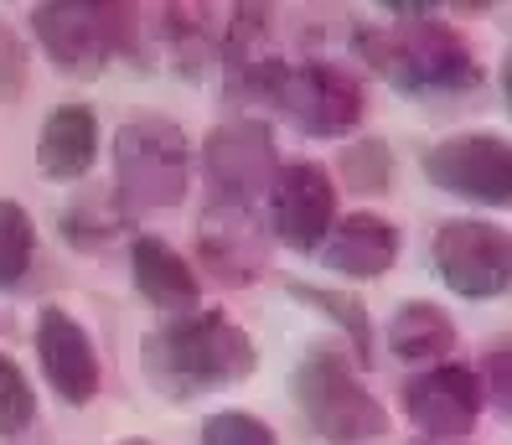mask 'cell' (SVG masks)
<instances>
[{
  "label": "cell",
  "instance_id": "cell-1",
  "mask_svg": "<svg viewBox=\"0 0 512 445\" xmlns=\"http://www.w3.org/2000/svg\"><path fill=\"white\" fill-rule=\"evenodd\" d=\"M145 378L166 399H192L254 373V342L218 311H187L145 337Z\"/></svg>",
  "mask_w": 512,
  "mask_h": 445
},
{
  "label": "cell",
  "instance_id": "cell-2",
  "mask_svg": "<svg viewBox=\"0 0 512 445\" xmlns=\"http://www.w3.org/2000/svg\"><path fill=\"white\" fill-rule=\"evenodd\" d=\"M409 21L394 26H368L357 32V52L368 57V68L383 73L404 94H450V88H471L476 63L466 42L450 32L445 21H430L425 11H404Z\"/></svg>",
  "mask_w": 512,
  "mask_h": 445
},
{
  "label": "cell",
  "instance_id": "cell-3",
  "mask_svg": "<svg viewBox=\"0 0 512 445\" xmlns=\"http://www.w3.org/2000/svg\"><path fill=\"white\" fill-rule=\"evenodd\" d=\"M295 404L311 420V430L326 435L331 445H368L388 430L383 404L357 383L352 363L331 347L311 352V358L295 368Z\"/></svg>",
  "mask_w": 512,
  "mask_h": 445
},
{
  "label": "cell",
  "instance_id": "cell-4",
  "mask_svg": "<svg viewBox=\"0 0 512 445\" xmlns=\"http://www.w3.org/2000/svg\"><path fill=\"white\" fill-rule=\"evenodd\" d=\"M192 151L187 135L161 114H140V120L119 125L114 135V192L130 207H171L187 197Z\"/></svg>",
  "mask_w": 512,
  "mask_h": 445
},
{
  "label": "cell",
  "instance_id": "cell-5",
  "mask_svg": "<svg viewBox=\"0 0 512 445\" xmlns=\"http://www.w3.org/2000/svg\"><path fill=\"white\" fill-rule=\"evenodd\" d=\"M37 42L63 73H99L109 57L130 37V11L125 6H88V0H63V6H37L32 11Z\"/></svg>",
  "mask_w": 512,
  "mask_h": 445
},
{
  "label": "cell",
  "instance_id": "cell-6",
  "mask_svg": "<svg viewBox=\"0 0 512 445\" xmlns=\"http://www.w3.org/2000/svg\"><path fill=\"white\" fill-rule=\"evenodd\" d=\"M430 259H435V275L456 295H471V301H487V295H502L512 285V239L497 223H481V218L440 223L430 239Z\"/></svg>",
  "mask_w": 512,
  "mask_h": 445
},
{
  "label": "cell",
  "instance_id": "cell-7",
  "mask_svg": "<svg viewBox=\"0 0 512 445\" xmlns=\"http://www.w3.org/2000/svg\"><path fill=\"white\" fill-rule=\"evenodd\" d=\"M280 114L311 135H347L357 120H363V88H357L352 73L331 68V63H295L280 73L275 94H269Z\"/></svg>",
  "mask_w": 512,
  "mask_h": 445
},
{
  "label": "cell",
  "instance_id": "cell-8",
  "mask_svg": "<svg viewBox=\"0 0 512 445\" xmlns=\"http://www.w3.org/2000/svg\"><path fill=\"white\" fill-rule=\"evenodd\" d=\"M425 176L435 187L507 207L512 202V140L502 135H450L425 151Z\"/></svg>",
  "mask_w": 512,
  "mask_h": 445
},
{
  "label": "cell",
  "instance_id": "cell-9",
  "mask_svg": "<svg viewBox=\"0 0 512 445\" xmlns=\"http://www.w3.org/2000/svg\"><path fill=\"white\" fill-rule=\"evenodd\" d=\"M202 171H207V182H213V202L254 207V197L264 187H275L280 156H275V140H269L264 125L238 120V125H223V130L207 135Z\"/></svg>",
  "mask_w": 512,
  "mask_h": 445
},
{
  "label": "cell",
  "instance_id": "cell-10",
  "mask_svg": "<svg viewBox=\"0 0 512 445\" xmlns=\"http://www.w3.org/2000/svg\"><path fill=\"white\" fill-rule=\"evenodd\" d=\"M331 213H337V192H331L321 166H311V161L280 166L275 187H269V223H275V233L290 249H300V254L321 249L331 233Z\"/></svg>",
  "mask_w": 512,
  "mask_h": 445
},
{
  "label": "cell",
  "instance_id": "cell-11",
  "mask_svg": "<svg viewBox=\"0 0 512 445\" xmlns=\"http://www.w3.org/2000/svg\"><path fill=\"white\" fill-rule=\"evenodd\" d=\"M481 404H487V383L461 363H440L430 373H419L414 383H404V409L409 420L435 435V440H456L476 425Z\"/></svg>",
  "mask_w": 512,
  "mask_h": 445
},
{
  "label": "cell",
  "instance_id": "cell-12",
  "mask_svg": "<svg viewBox=\"0 0 512 445\" xmlns=\"http://www.w3.org/2000/svg\"><path fill=\"white\" fill-rule=\"evenodd\" d=\"M37 358H42V373L57 394H63L68 404H88L99 389V358H94V342H88V332L68 316L47 306L37 316Z\"/></svg>",
  "mask_w": 512,
  "mask_h": 445
},
{
  "label": "cell",
  "instance_id": "cell-13",
  "mask_svg": "<svg viewBox=\"0 0 512 445\" xmlns=\"http://www.w3.org/2000/svg\"><path fill=\"white\" fill-rule=\"evenodd\" d=\"M197 254L202 264H213L218 280H254L259 264H264V239L254 228V207H238V202H207V213L197 223Z\"/></svg>",
  "mask_w": 512,
  "mask_h": 445
},
{
  "label": "cell",
  "instance_id": "cell-14",
  "mask_svg": "<svg viewBox=\"0 0 512 445\" xmlns=\"http://www.w3.org/2000/svg\"><path fill=\"white\" fill-rule=\"evenodd\" d=\"M394 254H399V228L378 213H352L342 223H331L326 244H321V259L337 275H352V280L383 275L394 264Z\"/></svg>",
  "mask_w": 512,
  "mask_h": 445
},
{
  "label": "cell",
  "instance_id": "cell-15",
  "mask_svg": "<svg viewBox=\"0 0 512 445\" xmlns=\"http://www.w3.org/2000/svg\"><path fill=\"white\" fill-rule=\"evenodd\" d=\"M99 156V125L94 109L83 104H63L47 114L42 140H37V166L52 176V182H78V176L94 166Z\"/></svg>",
  "mask_w": 512,
  "mask_h": 445
},
{
  "label": "cell",
  "instance_id": "cell-16",
  "mask_svg": "<svg viewBox=\"0 0 512 445\" xmlns=\"http://www.w3.org/2000/svg\"><path fill=\"white\" fill-rule=\"evenodd\" d=\"M130 270H135V290L150 306L161 311H197V275L192 264L176 254L166 239H135L130 249Z\"/></svg>",
  "mask_w": 512,
  "mask_h": 445
},
{
  "label": "cell",
  "instance_id": "cell-17",
  "mask_svg": "<svg viewBox=\"0 0 512 445\" xmlns=\"http://www.w3.org/2000/svg\"><path fill=\"white\" fill-rule=\"evenodd\" d=\"M450 342H456V326H450V316L430 301H404L394 311V321H388V347H394L404 363L435 358Z\"/></svg>",
  "mask_w": 512,
  "mask_h": 445
},
{
  "label": "cell",
  "instance_id": "cell-18",
  "mask_svg": "<svg viewBox=\"0 0 512 445\" xmlns=\"http://www.w3.org/2000/svg\"><path fill=\"white\" fill-rule=\"evenodd\" d=\"M32 249H37V233H32V218H26L21 202H6L0 197V290L16 285L32 264Z\"/></svg>",
  "mask_w": 512,
  "mask_h": 445
},
{
  "label": "cell",
  "instance_id": "cell-19",
  "mask_svg": "<svg viewBox=\"0 0 512 445\" xmlns=\"http://www.w3.org/2000/svg\"><path fill=\"white\" fill-rule=\"evenodd\" d=\"M125 228V213L114 207V197H83V202H73L68 213H63V233L73 244H83V249H94V244H109L114 233Z\"/></svg>",
  "mask_w": 512,
  "mask_h": 445
},
{
  "label": "cell",
  "instance_id": "cell-20",
  "mask_svg": "<svg viewBox=\"0 0 512 445\" xmlns=\"http://www.w3.org/2000/svg\"><path fill=\"white\" fill-rule=\"evenodd\" d=\"M32 414H37L32 383H26V373L11 358H0V435L26 430V425H32Z\"/></svg>",
  "mask_w": 512,
  "mask_h": 445
},
{
  "label": "cell",
  "instance_id": "cell-21",
  "mask_svg": "<svg viewBox=\"0 0 512 445\" xmlns=\"http://www.w3.org/2000/svg\"><path fill=\"white\" fill-rule=\"evenodd\" d=\"M202 445H275L269 425L259 414H244V409H223L202 425Z\"/></svg>",
  "mask_w": 512,
  "mask_h": 445
},
{
  "label": "cell",
  "instance_id": "cell-22",
  "mask_svg": "<svg viewBox=\"0 0 512 445\" xmlns=\"http://www.w3.org/2000/svg\"><path fill=\"white\" fill-rule=\"evenodd\" d=\"M300 301H311V306H321L326 316H337L342 326H347V337L363 347V363H368V316H363V306L357 301H347V295H337V290H316V285H290Z\"/></svg>",
  "mask_w": 512,
  "mask_h": 445
},
{
  "label": "cell",
  "instance_id": "cell-23",
  "mask_svg": "<svg viewBox=\"0 0 512 445\" xmlns=\"http://www.w3.org/2000/svg\"><path fill=\"white\" fill-rule=\"evenodd\" d=\"M342 171L352 176V187L383 192V187H388V151H383V140H363V145H352V151L342 156Z\"/></svg>",
  "mask_w": 512,
  "mask_h": 445
},
{
  "label": "cell",
  "instance_id": "cell-24",
  "mask_svg": "<svg viewBox=\"0 0 512 445\" xmlns=\"http://www.w3.org/2000/svg\"><path fill=\"white\" fill-rule=\"evenodd\" d=\"M21 78H26V68H21V42L0 26V99H11L16 88H21Z\"/></svg>",
  "mask_w": 512,
  "mask_h": 445
},
{
  "label": "cell",
  "instance_id": "cell-25",
  "mask_svg": "<svg viewBox=\"0 0 512 445\" xmlns=\"http://www.w3.org/2000/svg\"><path fill=\"white\" fill-rule=\"evenodd\" d=\"M487 394L497 409L512 414V352H492L487 358Z\"/></svg>",
  "mask_w": 512,
  "mask_h": 445
},
{
  "label": "cell",
  "instance_id": "cell-26",
  "mask_svg": "<svg viewBox=\"0 0 512 445\" xmlns=\"http://www.w3.org/2000/svg\"><path fill=\"white\" fill-rule=\"evenodd\" d=\"M502 94H507V109H512V57H507V68H502Z\"/></svg>",
  "mask_w": 512,
  "mask_h": 445
},
{
  "label": "cell",
  "instance_id": "cell-27",
  "mask_svg": "<svg viewBox=\"0 0 512 445\" xmlns=\"http://www.w3.org/2000/svg\"><path fill=\"white\" fill-rule=\"evenodd\" d=\"M119 445H150V440H119Z\"/></svg>",
  "mask_w": 512,
  "mask_h": 445
}]
</instances>
